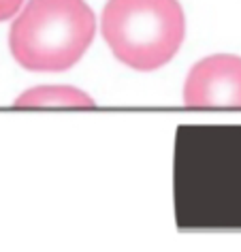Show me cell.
<instances>
[{
  "mask_svg": "<svg viewBox=\"0 0 241 252\" xmlns=\"http://www.w3.org/2000/svg\"><path fill=\"white\" fill-rule=\"evenodd\" d=\"M22 4H24V0H0V22L13 17L22 9Z\"/></svg>",
  "mask_w": 241,
  "mask_h": 252,
  "instance_id": "cell-5",
  "label": "cell"
},
{
  "mask_svg": "<svg viewBox=\"0 0 241 252\" xmlns=\"http://www.w3.org/2000/svg\"><path fill=\"white\" fill-rule=\"evenodd\" d=\"M188 107H241V58L218 54L196 62L183 84Z\"/></svg>",
  "mask_w": 241,
  "mask_h": 252,
  "instance_id": "cell-3",
  "label": "cell"
},
{
  "mask_svg": "<svg viewBox=\"0 0 241 252\" xmlns=\"http://www.w3.org/2000/svg\"><path fill=\"white\" fill-rule=\"evenodd\" d=\"M100 28L120 62L137 71H154L180 52L186 17L177 0H109Z\"/></svg>",
  "mask_w": 241,
  "mask_h": 252,
  "instance_id": "cell-2",
  "label": "cell"
},
{
  "mask_svg": "<svg viewBox=\"0 0 241 252\" xmlns=\"http://www.w3.org/2000/svg\"><path fill=\"white\" fill-rule=\"evenodd\" d=\"M96 20L86 0H30L13 22L9 47L28 71L60 73L88 52Z\"/></svg>",
  "mask_w": 241,
  "mask_h": 252,
  "instance_id": "cell-1",
  "label": "cell"
},
{
  "mask_svg": "<svg viewBox=\"0 0 241 252\" xmlns=\"http://www.w3.org/2000/svg\"><path fill=\"white\" fill-rule=\"evenodd\" d=\"M17 107H94L88 92L73 86H39L15 98Z\"/></svg>",
  "mask_w": 241,
  "mask_h": 252,
  "instance_id": "cell-4",
  "label": "cell"
}]
</instances>
